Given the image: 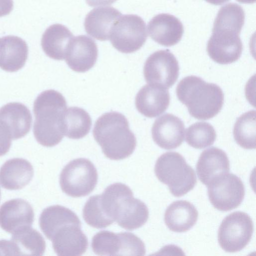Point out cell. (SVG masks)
I'll return each mask as SVG.
<instances>
[{
    "instance_id": "836d02e7",
    "label": "cell",
    "mask_w": 256,
    "mask_h": 256,
    "mask_svg": "<svg viewBox=\"0 0 256 256\" xmlns=\"http://www.w3.org/2000/svg\"><path fill=\"white\" fill-rule=\"evenodd\" d=\"M12 0H0V17L8 14L12 10Z\"/></svg>"
},
{
    "instance_id": "3957f363",
    "label": "cell",
    "mask_w": 256,
    "mask_h": 256,
    "mask_svg": "<svg viewBox=\"0 0 256 256\" xmlns=\"http://www.w3.org/2000/svg\"><path fill=\"white\" fill-rule=\"evenodd\" d=\"M93 136L104 154L112 160H120L134 152L136 138L130 130L126 116L116 112L104 114L96 121Z\"/></svg>"
},
{
    "instance_id": "8992f818",
    "label": "cell",
    "mask_w": 256,
    "mask_h": 256,
    "mask_svg": "<svg viewBox=\"0 0 256 256\" xmlns=\"http://www.w3.org/2000/svg\"><path fill=\"white\" fill-rule=\"evenodd\" d=\"M98 178L96 169L88 159L78 158L69 162L60 176L62 190L74 198L84 196L95 188Z\"/></svg>"
},
{
    "instance_id": "ba28073f",
    "label": "cell",
    "mask_w": 256,
    "mask_h": 256,
    "mask_svg": "<svg viewBox=\"0 0 256 256\" xmlns=\"http://www.w3.org/2000/svg\"><path fill=\"white\" fill-rule=\"evenodd\" d=\"M146 24L136 14L122 15L114 24L110 40L118 51L130 54L140 50L148 37Z\"/></svg>"
},
{
    "instance_id": "1f68e13d",
    "label": "cell",
    "mask_w": 256,
    "mask_h": 256,
    "mask_svg": "<svg viewBox=\"0 0 256 256\" xmlns=\"http://www.w3.org/2000/svg\"><path fill=\"white\" fill-rule=\"evenodd\" d=\"M83 218L89 226L96 228H104L113 223L104 214L100 204L99 194L90 197L82 210Z\"/></svg>"
},
{
    "instance_id": "7c38bea8",
    "label": "cell",
    "mask_w": 256,
    "mask_h": 256,
    "mask_svg": "<svg viewBox=\"0 0 256 256\" xmlns=\"http://www.w3.org/2000/svg\"><path fill=\"white\" fill-rule=\"evenodd\" d=\"M184 130V124L180 118L166 113L155 120L152 128V135L154 141L160 147L172 150L182 143Z\"/></svg>"
},
{
    "instance_id": "8d00e7d4",
    "label": "cell",
    "mask_w": 256,
    "mask_h": 256,
    "mask_svg": "<svg viewBox=\"0 0 256 256\" xmlns=\"http://www.w3.org/2000/svg\"><path fill=\"white\" fill-rule=\"evenodd\" d=\"M239 2L243 4H253L256 2V0H236Z\"/></svg>"
},
{
    "instance_id": "4dcf8cb0",
    "label": "cell",
    "mask_w": 256,
    "mask_h": 256,
    "mask_svg": "<svg viewBox=\"0 0 256 256\" xmlns=\"http://www.w3.org/2000/svg\"><path fill=\"white\" fill-rule=\"evenodd\" d=\"M216 137L214 127L206 122H197L186 129V141L190 146L198 149L212 145Z\"/></svg>"
},
{
    "instance_id": "f546056e",
    "label": "cell",
    "mask_w": 256,
    "mask_h": 256,
    "mask_svg": "<svg viewBox=\"0 0 256 256\" xmlns=\"http://www.w3.org/2000/svg\"><path fill=\"white\" fill-rule=\"evenodd\" d=\"M233 134L236 142L245 149L256 148V111L247 112L238 118Z\"/></svg>"
},
{
    "instance_id": "7402d4cb",
    "label": "cell",
    "mask_w": 256,
    "mask_h": 256,
    "mask_svg": "<svg viewBox=\"0 0 256 256\" xmlns=\"http://www.w3.org/2000/svg\"><path fill=\"white\" fill-rule=\"evenodd\" d=\"M26 42L14 36L0 38V68L8 72H15L25 64L28 56Z\"/></svg>"
},
{
    "instance_id": "cb8c5ba5",
    "label": "cell",
    "mask_w": 256,
    "mask_h": 256,
    "mask_svg": "<svg viewBox=\"0 0 256 256\" xmlns=\"http://www.w3.org/2000/svg\"><path fill=\"white\" fill-rule=\"evenodd\" d=\"M74 38L72 32L61 24H54L43 34L41 46L44 53L56 60L64 59L68 45Z\"/></svg>"
},
{
    "instance_id": "d6986e66",
    "label": "cell",
    "mask_w": 256,
    "mask_h": 256,
    "mask_svg": "<svg viewBox=\"0 0 256 256\" xmlns=\"http://www.w3.org/2000/svg\"><path fill=\"white\" fill-rule=\"evenodd\" d=\"M230 169L227 154L222 150L216 147L204 150L196 166L198 178L206 186L216 178L228 173Z\"/></svg>"
},
{
    "instance_id": "44dd1931",
    "label": "cell",
    "mask_w": 256,
    "mask_h": 256,
    "mask_svg": "<svg viewBox=\"0 0 256 256\" xmlns=\"http://www.w3.org/2000/svg\"><path fill=\"white\" fill-rule=\"evenodd\" d=\"M34 174L32 164L22 158L6 160L0 168V184L8 190H18L26 186Z\"/></svg>"
},
{
    "instance_id": "484cf974",
    "label": "cell",
    "mask_w": 256,
    "mask_h": 256,
    "mask_svg": "<svg viewBox=\"0 0 256 256\" xmlns=\"http://www.w3.org/2000/svg\"><path fill=\"white\" fill-rule=\"evenodd\" d=\"M244 19V12L240 6L236 3L226 4L219 10L212 32L240 35Z\"/></svg>"
},
{
    "instance_id": "603a6c76",
    "label": "cell",
    "mask_w": 256,
    "mask_h": 256,
    "mask_svg": "<svg viewBox=\"0 0 256 256\" xmlns=\"http://www.w3.org/2000/svg\"><path fill=\"white\" fill-rule=\"evenodd\" d=\"M196 207L186 200H177L172 203L164 213V222L172 231L182 232L193 227L198 218Z\"/></svg>"
},
{
    "instance_id": "ac0fdd59",
    "label": "cell",
    "mask_w": 256,
    "mask_h": 256,
    "mask_svg": "<svg viewBox=\"0 0 256 256\" xmlns=\"http://www.w3.org/2000/svg\"><path fill=\"white\" fill-rule=\"evenodd\" d=\"M32 120L30 110L22 103L10 102L0 108V121L12 140L24 136L30 130Z\"/></svg>"
},
{
    "instance_id": "ffe728a7",
    "label": "cell",
    "mask_w": 256,
    "mask_h": 256,
    "mask_svg": "<svg viewBox=\"0 0 256 256\" xmlns=\"http://www.w3.org/2000/svg\"><path fill=\"white\" fill-rule=\"evenodd\" d=\"M121 16V12L112 6L94 8L85 18V30L98 40H108L114 24Z\"/></svg>"
},
{
    "instance_id": "d590c367",
    "label": "cell",
    "mask_w": 256,
    "mask_h": 256,
    "mask_svg": "<svg viewBox=\"0 0 256 256\" xmlns=\"http://www.w3.org/2000/svg\"><path fill=\"white\" fill-rule=\"evenodd\" d=\"M208 2L214 5H222L230 0H205Z\"/></svg>"
},
{
    "instance_id": "d6a6232c",
    "label": "cell",
    "mask_w": 256,
    "mask_h": 256,
    "mask_svg": "<svg viewBox=\"0 0 256 256\" xmlns=\"http://www.w3.org/2000/svg\"><path fill=\"white\" fill-rule=\"evenodd\" d=\"M12 140L8 130L0 121V156L8 152L12 144Z\"/></svg>"
},
{
    "instance_id": "2e32d148",
    "label": "cell",
    "mask_w": 256,
    "mask_h": 256,
    "mask_svg": "<svg viewBox=\"0 0 256 256\" xmlns=\"http://www.w3.org/2000/svg\"><path fill=\"white\" fill-rule=\"evenodd\" d=\"M148 34L156 42L165 46L177 44L182 39L184 30L177 18L168 14L154 16L148 26Z\"/></svg>"
},
{
    "instance_id": "6da1fadb",
    "label": "cell",
    "mask_w": 256,
    "mask_h": 256,
    "mask_svg": "<svg viewBox=\"0 0 256 256\" xmlns=\"http://www.w3.org/2000/svg\"><path fill=\"white\" fill-rule=\"evenodd\" d=\"M66 109L64 97L55 90H44L36 97L33 108L35 117L33 132L40 144L52 147L61 142L64 136Z\"/></svg>"
},
{
    "instance_id": "e575fe53",
    "label": "cell",
    "mask_w": 256,
    "mask_h": 256,
    "mask_svg": "<svg viewBox=\"0 0 256 256\" xmlns=\"http://www.w3.org/2000/svg\"><path fill=\"white\" fill-rule=\"evenodd\" d=\"M86 1L88 6L94 7L110 5L116 0H86Z\"/></svg>"
},
{
    "instance_id": "f1b7e54d",
    "label": "cell",
    "mask_w": 256,
    "mask_h": 256,
    "mask_svg": "<svg viewBox=\"0 0 256 256\" xmlns=\"http://www.w3.org/2000/svg\"><path fill=\"white\" fill-rule=\"evenodd\" d=\"M91 246L93 252L99 256H124L122 232L114 233L102 230L92 238Z\"/></svg>"
},
{
    "instance_id": "74e56055",
    "label": "cell",
    "mask_w": 256,
    "mask_h": 256,
    "mask_svg": "<svg viewBox=\"0 0 256 256\" xmlns=\"http://www.w3.org/2000/svg\"></svg>"
},
{
    "instance_id": "4316f807",
    "label": "cell",
    "mask_w": 256,
    "mask_h": 256,
    "mask_svg": "<svg viewBox=\"0 0 256 256\" xmlns=\"http://www.w3.org/2000/svg\"><path fill=\"white\" fill-rule=\"evenodd\" d=\"M10 241L16 255L42 256L46 250L44 238L31 226L16 230L12 234Z\"/></svg>"
},
{
    "instance_id": "277c9868",
    "label": "cell",
    "mask_w": 256,
    "mask_h": 256,
    "mask_svg": "<svg viewBox=\"0 0 256 256\" xmlns=\"http://www.w3.org/2000/svg\"><path fill=\"white\" fill-rule=\"evenodd\" d=\"M176 93L190 115L198 120L214 118L220 112L224 104V93L218 85L208 83L195 76L183 78L177 85Z\"/></svg>"
},
{
    "instance_id": "7a4b0ae2",
    "label": "cell",
    "mask_w": 256,
    "mask_h": 256,
    "mask_svg": "<svg viewBox=\"0 0 256 256\" xmlns=\"http://www.w3.org/2000/svg\"><path fill=\"white\" fill-rule=\"evenodd\" d=\"M100 201L105 214L124 229L132 230L139 228L148 220L147 206L134 198L132 190L124 184L108 186L100 194Z\"/></svg>"
},
{
    "instance_id": "9c48e42d",
    "label": "cell",
    "mask_w": 256,
    "mask_h": 256,
    "mask_svg": "<svg viewBox=\"0 0 256 256\" xmlns=\"http://www.w3.org/2000/svg\"><path fill=\"white\" fill-rule=\"evenodd\" d=\"M208 198L212 206L220 211H229L242 202L245 188L240 178L226 173L212 180L207 186Z\"/></svg>"
},
{
    "instance_id": "5bb4252c",
    "label": "cell",
    "mask_w": 256,
    "mask_h": 256,
    "mask_svg": "<svg viewBox=\"0 0 256 256\" xmlns=\"http://www.w3.org/2000/svg\"><path fill=\"white\" fill-rule=\"evenodd\" d=\"M34 216V210L27 201L22 198L10 200L0 207V226L12 234L21 228L31 226Z\"/></svg>"
},
{
    "instance_id": "30bf717a",
    "label": "cell",
    "mask_w": 256,
    "mask_h": 256,
    "mask_svg": "<svg viewBox=\"0 0 256 256\" xmlns=\"http://www.w3.org/2000/svg\"><path fill=\"white\" fill-rule=\"evenodd\" d=\"M179 70L178 61L170 50H159L146 59L144 75L148 84L168 88L177 80Z\"/></svg>"
},
{
    "instance_id": "83f0119b",
    "label": "cell",
    "mask_w": 256,
    "mask_h": 256,
    "mask_svg": "<svg viewBox=\"0 0 256 256\" xmlns=\"http://www.w3.org/2000/svg\"><path fill=\"white\" fill-rule=\"evenodd\" d=\"M92 124L91 118L83 108L70 107L64 114V134L72 139H80L89 132Z\"/></svg>"
},
{
    "instance_id": "d4e9b609",
    "label": "cell",
    "mask_w": 256,
    "mask_h": 256,
    "mask_svg": "<svg viewBox=\"0 0 256 256\" xmlns=\"http://www.w3.org/2000/svg\"><path fill=\"white\" fill-rule=\"evenodd\" d=\"M69 224H81V222L74 212L60 205L47 207L42 210L39 218L40 229L50 240L58 228Z\"/></svg>"
},
{
    "instance_id": "9a60e30c",
    "label": "cell",
    "mask_w": 256,
    "mask_h": 256,
    "mask_svg": "<svg viewBox=\"0 0 256 256\" xmlns=\"http://www.w3.org/2000/svg\"><path fill=\"white\" fill-rule=\"evenodd\" d=\"M243 46L239 35L212 32L208 42L206 51L215 62L227 64L240 57Z\"/></svg>"
},
{
    "instance_id": "e0dca14e",
    "label": "cell",
    "mask_w": 256,
    "mask_h": 256,
    "mask_svg": "<svg viewBox=\"0 0 256 256\" xmlns=\"http://www.w3.org/2000/svg\"><path fill=\"white\" fill-rule=\"evenodd\" d=\"M170 102V93L166 88L148 84L140 89L135 98L137 110L150 118H155L164 113Z\"/></svg>"
},
{
    "instance_id": "8fae6325",
    "label": "cell",
    "mask_w": 256,
    "mask_h": 256,
    "mask_svg": "<svg viewBox=\"0 0 256 256\" xmlns=\"http://www.w3.org/2000/svg\"><path fill=\"white\" fill-rule=\"evenodd\" d=\"M98 56L95 41L87 36L80 35L73 38L70 42L64 59L72 70L84 72L94 66Z\"/></svg>"
},
{
    "instance_id": "5b68a950",
    "label": "cell",
    "mask_w": 256,
    "mask_h": 256,
    "mask_svg": "<svg viewBox=\"0 0 256 256\" xmlns=\"http://www.w3.org/2000/svg\"><path fill=\"white\" fill-rule=\"evenodd\" d=\"M154 172L158 180L167 185L170 193L176 197L187 194L196 183L194 169L182 155L175 152H166L158 158Z\"/></svg>"
},
{
    "instance_id": "52a82bcc",
    "label": "cell",
    "mask_w": 256,
    "mask_h": 256,
    "mask_svg": "<svg viewBox=\"0 0 256 256\" xmlns=\"http://www.w3.org/2000/svg\"><path fill=\"white\" fill-rule=\"evenodd\" d=\"M254 230L253 222L248 214L234 212L222 220L218 230V244L226 252H239L250 242Z\"/></svg>"
},
{
    "instance_id": "4fadbf2b",
    "label": "cell",
    "mask_w": 256,
    "mask_h": 256,
    "mask_svg": "<svg viewBox=\"0 0 256 256\" xmlns=\"http://www.w3.org/2000/svg\"><path fill=\"white\" fill-rule=\"evenodd\" d=\"M51 240L58 256H81L88 248V240L81 230V224H69L58 228Z\"/></svg>"
}]
</instances>
